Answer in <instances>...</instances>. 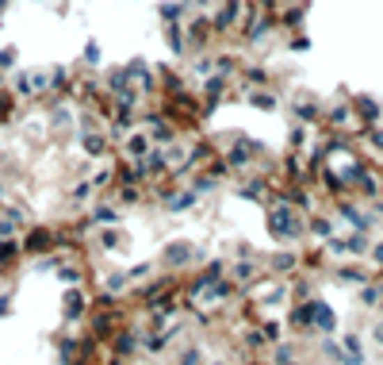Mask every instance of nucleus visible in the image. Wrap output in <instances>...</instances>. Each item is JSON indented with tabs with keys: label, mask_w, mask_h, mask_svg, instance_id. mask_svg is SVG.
<instances>
[{
	"label": "nucleus",
	"mask_w": 383,
	"mask_h": 365,
	"mask_svg": "<svg viewBox=\"0 0 383 365\" xmlns=\"http://www.w3.org/2000/svg\"><path fill=\"white\" fill-rule=\"evenodd\" d=\"M96 196H100V193H96V185H92V181L84 177V173H77V177L65 185V204H69V208H81V211H88Z\"/></svg>",
	"instance_id": "25"
},
{
	"label": "nucleus",
	"mask_w": 383,
	"mask_h": 365,
	"mask_svg": "<svg viewBox=\"0 0 383 365\" xmlns=\"http://www.w3.org/2000/svg\"><path fill=\"white\" fill-rule=\"evenodd\" d=\"M123 70H127V77H130V85L138 89V93L146 96V100H157V70H153V58H146V54H130L127 62H123Z\"/></svg>",
	"instance_id": "9"
},
{
	"label": "nucleus",
	"mask_w": 383,
	"mask_h": 365,
	"mask_svg": "<svg viewBox=\"0 0 383 365\" xmlns=\"http://www.w3.org/2000/svg\"><path fill=\"white\" fill-rule=\"evenodd\" d=\"M283 112H288L291 124L318 127L322 112H326V96L314 93V89H283Z\"/></svg>",
	"instance_id": "4"
},
{
	"label": "nucleus",
	"mask_w": 383,
	"mask_h": 365,
	"mask_svg": "<svg viewBox=\"0 0 383 365\" xmlns=\"http://www.w3.org/2000/svg\"><path fill=\"white\" fill-rule=\"evenodd\" d=\"M368 265H372L375 273H383V231L372 239V246H368V258H364Z\"/></svg>",
	"instance_id": "39"
},
{
	"label": "nucleus",
	"mask_w": 383,
	"mask_h": 365,
	"mask_svg": "<svg viewBox=\"0 0 383 365\" xmlns=\"http://www.w3.org/2000/svg\"><path fill=\"white\" fill-rule=\"evenodd\" d=\"M237 89H265V85H280V73L272 70V66L265 62V58H253L245 54L242 70H237Z\"/></svg>",
	"instance_id": "12"
},
{
	"label": "nucleus",
	"mask_w": 383,
	"mask_h": 365,
	"mask_svg": "<svg viewBox=\"0 0 383 365\" xmlns=\"http://www.w3.org/2000/svg\"><path fill=\"white\" fill-rule=\"evenodd\" d=\"M92 300H96V296H92L84 285H69L65 292H61V319H65L69 327L84 323L88 311H92Z\"/></svg>",
	"instance_id": "13"
},
{
	"label": "nucleus",
	"mask_w": 383,
	"mask_h": 365,
	"mask_svg": "<svg viewBox=\"0 0 383 365\" xmlns=\"http://www.w3.org/2000/svg\"><path fill=\"white\" fill-rule=\"evenodd\" d=\"M8 8H12V0H0V24H4V16H8Z\"/></svg>",
	"instance_id": "44"
},
{
	"label": "nucleus",
	"mask_w": 383,
	"mask_h": 365,
	"mask_svg": "<svg viewBox=\"0 0 383 365\" xmlns=\"http://www.w3.org/2000/svg\"><path fill=\"white\" fill-rule=\"evenodd\" d=\"M153 16H157V24H184L192 8L184 0H153Z\"/></svg>",
	"instance_id": "29"
},
{
	"label": "nucleus",
	"mask_w": 383,
	"mask_h": 365,
	"mask_svg": "<svg viewBox=\"0 0 383 365\" xmlns=\"http://www.w3.org/2000/svg\"><path fill=\"white\" fill-rule=\"evenodd\" d=\"M84 219H88L96 231H100V227H123V223H127V208H123L111 193H100L96 200H92V208L84 211Z\"/></svg>",
	"instance_id": "11"
},
{
	"label": "nucleus",
	"mask_w": 383,
	"mask_h": 365,
	"mask_svg": "<svg viewBox=\"0 0 383 365\" xmlns=\"http://www.w3.org/2000/svg\"><path fill=\"white\" fill-rule=\"evenodd\" d=\"M23 242V258H42L58 250V227L50 223H27V231L19 234Z\"/></svg>",
	"instance_id": "10"
},
{
	"label": "nucleus",
	"mask_w": 383,
	"mask_h": 365,
	"mask_svg": "<svg viewBox=\"0 0 383 365\" xmlns=\"http://www.w3.org/2000/svg\"><path fill=\"white\" fill-rule=\"evenodd\" d=\"M96 292L107 296V300H123V296H130V277L127 269H107L96 277Z\"/></svg>",
	"instance_id": "26"
},
{
	"label": "nucleus",
	"mask_w": 383,
	"mask_h": 365,
	"mask_svg": "<svg viewBox=\"0 0 383 365\" xmlns=\"http://www.w3.org/2000/svg\"><path fill=\"white\" fill-rule=\"evenodd\" d=\"M349 196H352V200H360V204L380 200V196H383V165L364 158V165L357 170V177L349 181Z\"/></svg>",
	"instance_id": "6"
},
{
	"label": "nucleus",
	"mask_w": 383,
	"mask_h": 365,
	"mask_svg": "<svg viewBox=\"0 0 383 365\" xmlns=\"http://www.w3.org/2000/svg\"><path fill=\"white\" fill-rule=\"evenodd\" d=\"M311 308H314V315H311V331L318 334V338H329V334H337L341 319H337L334 304H329V300H322V296H314V300H311Z\"/></svg>",
	"instance_id": "21"
},
{
	"label": "nucleus",
	"mask_w": 383,
	"mask_h": 365,
	"mask_svg": "<svg viewBox=\"0 0 383 365\" xmlns=\"http://www.w3.org/2000/svg\"><path fill=\"white\" fill-rule=\"evenodd\" d=\"M311 142H314V127L291 124V119H288V139H283V150H299V154H303Z\"/></svg>",
	"instance_id": "32"
},
{
	"label": "nucleus",
	"mask_w": 383,
	"mask_h": 365,
	"mask_svg": "<svg viewBox=\"0 0 383 365\" xmlns=\"http://www.w3.org/2000/svg\"><path fill=\"white\" fill-rule=\"evenodd\" d=\"M23 262V242L19 239H0V273H12Z\"/></svg>",
	"instance_id": "33"
},
{
	"label": "nucleus",
	"mask_w": 383,
	"mask_h": 365,
	"mask_svg": "<svg viewBox=\"0 0 383 365\" xmlns=\"http://www.w3.org/2000/svg\"><path fill=\"white\" fill-rule=\"evenodd\" d=\"M230 193H234V200H242V204L265 208V204L272 200V181H268L265 173H245V177H234Z\"/></svg>",
	"instance_id": "8"
},
{
	"label": "nucleus",
	"mask_w": 383,
	"mask_h": 365,
	"mask_svg": "<svg viewBox=\"0 0 383 365\" xmlns=\"http://www.w3.org/2000/svg\"><path fill=\"white\" fill-rule=\"evenodd\" d=\"M242 93V104L253 112H260V116H276V112H283V89L280 85H265V89H237Z\"/></svg>",
	"instance_id": "14"
},
{
	"label": "nucleus",
	"mask_w": 383,
	"mask_h": 365,
	"mask_svg": "<svg viewBox=\"0 0 383 365\" xmlns=\"http://www.w3.org/2000/svg\"><path fill=\"white\" fill-rule=\"evenodd\" d=\"M268 277H295L299 273V246H272L260 254Z\"/></svg>",
	"instance_id": "15"
},
{
	"label": "nucleus",
	"mask_w": 383,
	"mask_h": 365,
	"mask_svg": "<svg viewBox=\"0 0 383 365\" xmlns=\"http://www.w3.org/2000/svg\"><path fill=\"white\" fill-rule=\"evenodd\" d=\"M138 127L153 139V147H169V142L180 139V124H176L165 108H157V104H146V108L138 112Z\"/></svg>",
	"instance_id": "5"
},
{
	"label": "nucleus",
	"mask_w": 383,
	"mask_h": 365,
	"mask_svg": "<svg viewBox=\"0 0 383 365\" xmlns=\"http://www.w3.org/2000/svg\"><path fill=\"white\" fill-rule=\"evenodd\" d=\"M184 73H188L192 85H199L203 77H211V73H214V54H211V50H203V54H188V58H184Z\"/></svg>",
	"instance_id": "30"
},
{
	"label": "nucleus",
	"mask_w": 383,
	"mask_h": 365,
	"mask_svg": "<svg viewBox=\"0 0 383 365\" xmlns=\"http://www.w3.org/2000/svg\"><path fill=\"white\" fill-rule=\"evenodd\" d=\"M199 204H203V200H199V196L192 193L188 185H180L165 204H161V211H165V216H188V211H196V208H199Z\"/></svg>",
	"instance_id": "28"
},
{
	"label": "nucleus",
	"mask_w": 383,
	"mask_h": 365,
	"mask_svg": "<svg viewBox=\"0 0 383 365\" xmlns=\"http://www.w3.org/2000/svg\"><path fill=\"white\" fill-rule=\"evenodd\" d=\"M88 246H96L100 254H127L130 234L123 231V227H100V231H92Z\"/></svg>",
	"instance_id": "23"
},
{
	"label": "nucleus",
	"mask_w": 383,
	"mask_h": 365,
	"mask_svg": "<svg viewBox=\"0 0 383 365\" xmlns=\"http://www.w3.org/2000/svg\"><path fill=\"white\" fill-rule=\"evenodd\" d=\"M8 89L15 93L19 104H42L54 96L50 89V66H19L15 73H8Z\"/></svg>",
	"instance_id": "2"
},
{
	"label": "nucleus",
	"mask_w": 383,
	"mask_h": 365,
	"mask_svg": "<svg viewBox=\"0 0 383 365\" xmlns=\"http://www.w3.org/2000/svg\"><path fill=\"white\" fill-rule=\"evenodd\" d=\"M77 70L81 73H100L107 66V54H104V43L96 39V35H88V39L81 43V54H77Z\"/></svg>",
	"instance_id": "24"
},
{
	"label": "nucleus",
	"mask_w": 383,
	"mask_h": 365,
	"mask_svg": "<svg viewBox=\"0 0 383 365\" xmlns=\"http://www.w3.org/2000/svg\"><path fill=\"white\" fill-rule=\"evenodd\" d=\"M184 4H188L192 12H211L214 8V0H184Z\"/></svg>",
	"instance_id": "41"
},
{
	"label": "nucleus",
	"mask_w": 383,
	"mask_h": 365,
	"mask_svg": "<svg viewBox=\"0 0 383 365\" xmlns=\"http://www.w3.org/2000/svg\"><path fill=\"white\" fill-rule=\"evenodd\" d=\"M12 315V288H0V319Z\"/></svg>",
	"instance_id": "40"
},
{
	"label": "nucleus",
	"mask_w": 383,
	"mask_h": 365,
	"mask_svg": "<svg viewBox=\"0 0 383 365\" xmlns=\"http://www.w3.org/2000/svg\"><path fill=\"white\" fill-rule=\"evenodd\" d=\"M161 43H165L169 58H173L176 66H184V58H188V39H184V24H161Z\"/></svg>",
	"instance_id": "27"
},
{
	"label": "nucleus",
	"mask_w": 383,
	"mask_h": 365,
	"mask_svg": "<svg viewBox=\"0 0 383 365\" xmlns=\"http://www.w3.org/2000/svg\"><path fill=\"white\" fill-rule=\"evenodd\" d=\"M111 196L123 208H138V204H146V185H115Z\"/></svg>",
	"instance_id": "36"
},
{
	"label": "nucleus",
	"mask_w": 383,
	"mask_h": 365,
	"mask_svg": "<svg viewBox=\"0 0 383 365\" xmlns=\"http://www.w3.org/2000/svg\"><path fill=\"white\" fill-rule=\"evenodd\" d=\"M35 4H54V0H35Z\"/></svg>",
	"instance_id": "46"
},
{
	"label": "nucleus",
	"mask_w": 383,
	"mask_h": 365,
	"mask_svg": "<svg viewBox=\"0 0 383 365\" xmlns=\"http://www.w3.org/2000/svg\"><path fill=\"white\" fill-rule=\"evenodd\" d=\"M150 150H153V139L142 131V127H134L130 135H123V139L115 142V154H119L123 162H130V165H134V162H142V158L150 154Z\"/></svg>",
	"instance_id": "18"
},
{
	"label": "nucleus",
	"mask_w": 383,
	"mask_h": 365,
	"mask_svg": "<svg viewBox=\"0 0 383 365\" xmlns=\"http://www.w3.org/2000/svg\"><path fill=\"white\" fill-rule=\"evenodd\" d=\"M368 208H372V216L380 219V227H383V196H380V200H372V204H368Z\"/></svg>",
	"instance_id": "43"
},
{
	"label": "nucleus",
	"mask_w": 383,
	"mask_h": 365,
	"mask_svg": "<svg viewBox=\"0 0 383 365\" xmlns=\"http://www.w3.org/2000/svg\"><path fill=\"white\" fill-rule=\"evenodd\" d=\"M260 223H265V234L276 246H299V242H306V216L295 204L268 200L260 208Z\"/></svg>",
	"instance_id": "1"
},
{
	"label": "nucleus",
	"mask_w": 383,
	"mask_h": 365,
	"mask_svg": "<svg viewBox=\"0 0 383 365\" xmlns=\"http://www.w3.org/2000/svg\"><path fill=\"white\" fill-rule=\"evenodd\" d=\"M19 108H23V104L15 100V93L4 85V89H0V127H8L12 119H19Z\"/></svg>",
	"instance_id": "37"
},
{
	"label": "nucleus",
	"mask_w": 383,
	"mask_h": 365,
	"mask_svg": "<svg viewBox=\"0 0 383 365\" xmlns=\"http://www.w3.org/2000/svg\"><path fill=\"white\" fill-rule=\"evenodd\" d=\"M207 258H211V250L203 246V242H192V239H169L165 246H161V258L157 265L165 273H192L196 265H203Z\"/></svg>",
	"instance_id": "3"
},
{
	"label": "nucleus",
	"mask_w": 383,
	"mask_h": 365,
	"mask_svg": "<svg viewBox=\"0 0 383 365\" xmlns=\"http://www.w3.org/2000/svg\"><path fill=\"white\" fill-rule=\"evenodd\" d=\"M311 0H288L280 8V16H276V24H280V35H288V31H303L306 27V20H311Z\"/></svg>",
	"instance_id": "20"
},
{
	"label": "nucleus",
	"mask_w": 383,
	"mask_h": 365,
	"mask_svg": "<svg viewBox=\"0 0 383 365\" xmlns=\"http://www.w3.org/2000/svg\"><path fill=\"white\" fill-rule=\"evenodd\" d=\"M19 47H15V43H4V47H0V70L4 73H15L19 70Z\"/></svg>",
	"instance_id": "38"
},
{
	"label": "nucleus",
	"mask_w": 383,
	"mask_h": 365,
	"mask_svg": "<svg viewBox=\"0 0 383 365\" xmlns=\"http://www.w3.org/2000/svg\"><path fill=\"white\" fill-rule=\"evenodd\" d=\"M341 231V223H337V216L329 208H318V211H311V216H306V239L311 242H326V239H334V234Z\"/></svg>",
	"instance_id": "19"
},
{
	"label": "nucleus",
	"mask_w": 383,
	"mask_h": 365,
	"mask_svg": "<svg viewBox=\"0 0 383 365\" xmlns=\"http://www.w3.org/2000/svg\"><path fill=\"white\" fill-rule=\"evenodd\" d=\"M134 170H138V177H142V185H153V181L169 177V150L165 147H153L142 162H134Z\"/></svg>",
	"instance_id": "22"
},
{
	"label": "nucleus",
	"mask_w": 383,
	"mask_h": 365,
	"mask_svg": "<svg viewBox=\"0 0 383 365\" xmlns=\"http://www.w3.org/2000/svg\"><path fill=\"white\" fill-rule=\"evenodd\" d=\"M4 85H8V73H4V70H0V89H4Z\"/></svg>",
	"instance_id": "45"
},
{
	"label": "nucleus",
	"mask_w": 383,
	"mask_h": 365,
	"mask_svg": "<svg viewBox=\"0 0 383 365\" xmlns=\"http://www.w3.org/2000/svg\"><path fill=\"white\" fill-rule=\"evenodd\" d=\"M329 277H334L337 285H345V288H360V285H368V281L375 277V269L368 262H334L329 265Z\"/></svg>",
	"instance_id": "17"
},
{
	"label": "nucleus",
	"mask_w": 383,
	"mask_h": 365,
	"mask_svg": "<svg viewBox=\"0 0 383 365\" xmlns=\"http://www.w3.org/2000/svg\"><path fill=\"white\" fill-rule=\"evenodd\" d=\"M184 39H188V54H203V50H214L219 39H214V24L211 12H192L184 20Z\"/></svg>",
	"instance_id": "7"
},
{
	"label": "nucleus",
	"mask_w": 383,
	"mask_h": 365,
	"mask_svg": "<svg viewBox=\"0 0 383 365\" xmlns=\"http://www.w3.org/2000/svg\"><path fill=\"white\" fill-rule=\"evenodd\" d=\"M349 104H352V116H357L360 131L383 124V100L375 93H364V89H360V93H349Z\"/></svg>",
	"instance_id": "16"
},
{
	"label": "nucleus",
	"mask_w": 383,
	"mask_h": 365,
	"mask_svg": "<svg viewBox=\"0 0 383 365\" xmlns=\"http://www.w3.org/2000/svg\"><path fill=\"white\" fill-rule=\"evenodd\" d=\"M372 342H375V346H383V315L372 323Z\"/></svg>",
	"instance_id": "42"
},
{
	"label": "nucleus",
	"mask_w": 383,
	"mask_h": 365,
	"mask_svg": "<svg viewBox=\"0 0 383 365\" xmlns=\"http://www.w3.org/2000/svg\"><path fill=\"white\" fill-rule=\"evenodd\" d=\"M357 304H360V308H364V311H380L383 308V288H380V281H368V285H360L357 288Z\"/></svg>",
	"instance_id": "34"
},
{
	"label": "nucleus",
	"mask_w": 383,
	"mask_h": 365,
	"mask_svg": "<svg viewBox=\"0 0 383 365\" xmlns=\"http://www.w3.org/2000/svg\"><path fill=\"white\" fill-rule=\"evenodd\" d=\"M280 43H283V50L288 54H311L314 50V39H311V31H288V35H280Z\"/></svg>",
	"instance_id": "35"
},
{
	"label": "nucleus",
	"mask_w": 383,
	"mask_h": 365,
	"mask_svg": "<svg viewBox=\"0 0 383 365\" xmlns=\"http://www.w3.org/2000/svg\"><path fill=\"white\" fill-rule=\"evenodd\" d=\"M73 77H77V66L54 62V66H50V89H54V96H65L69 85H73Z\"/></svg>",
	"instance_id": "31"
}]
</instances>
